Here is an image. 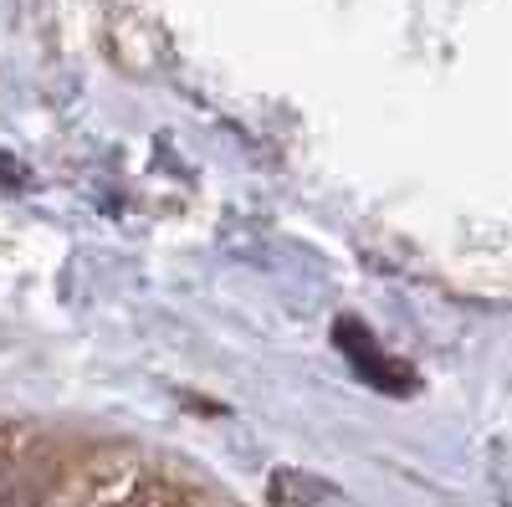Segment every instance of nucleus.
<instances>
[{
	"label": "nucleus",
	"instance_id": "nucleus-1",
	"mask_svg": "<svg viewBox=\"0 0 512 507\" xmlns=\"http://www.w3.org/2000/svg\"><path fill=\"white\" fill-rule=\"evenodd\" d=\"M333 338H338V349H344V359L354 364V374H364L374 390H384V395H410L415 390V379H410V369H400L395 359H384V349L374 344V333L364 328V323H354V318H338V328H333Z\"/></svg>",
	"mask_w": 512,
	"mask_h": 507
},
{
	"label": "nucleus",
	"instance_id": "nucleus-2",
	"mask_svg": "<svg viewBox=\"0 0 512 507\" xmlns=\"http://www.w3.org/2000/svg\"><path fill=\"white\" fill-rule=\"evenodd\" d=\"M0 507H31V497L21 487H11V492H0Z\"/></svg>",
	"mask_w": 512,
	"mask_h": 507
}]
</instances>
